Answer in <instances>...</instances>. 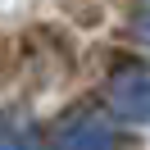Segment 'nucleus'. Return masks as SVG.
I'll return each mask as SVG.
<instances>
[{"mask_svg":"<svg viewBox=\"0 0 150 150\" xmlns=\"http://www.w3.org/2000/svg\"><path fill=\"white\" fill-rule=\"evenodd\" d=\"M132 37H137V41H146V46H150V0L141 5L137 14H132Z\"/></svg>","mask_w":150,"mask_h":150,"instance_id":"3","label":"nucleus"},{"mask_svg":"<svg viewBox=\"0 0 150 150\" xmlns=\"http://www.w3.org/2000/svg\"><path fill=\"white\" fill-rule=\"evenodd\" d=\"M105 105L123 123H150V64H123L109 73Z\"/></svg>","mask_w":150,"mask_h":150,"instance_id":"1","label":"nucleus"},{"mask_svg":"<svg viewBox=\"0 0 150 150\" xmlns=\"http://www.w3.org/2000/svg\"><path fill=\"white\" fill-rule=\"evenodd\" d=\"M0 150H23V146H14V141H0Z\"/></svg>","mask_w":150,"mask_h":150,"instance_id":"4","label":"nucleus"},{"mask_svg":"<svg viewBox=\"0 0 150 150\" xmlns=\"http://www.w3.org/2000/svg\"><path fill=\"white\" fill-rule=\"evenodd\" d=\"M55 150H118V127L105 109L82 105L55 127Z\"/></svg>","mask_w":150,"mask_h":150,"instance_id":"2","label":"nucleus"}]
</instances>
